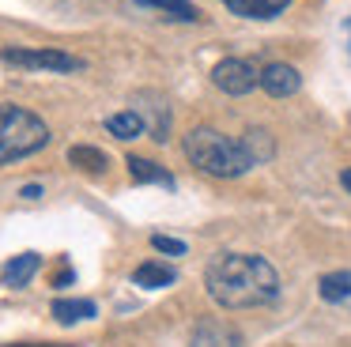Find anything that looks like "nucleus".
<instances>
[{"mask_svg": "<svg viewBox=\"0 0 351 347\" xmlns=\"http://www.w3.org/2000/svg\"><path fill=\"white\" fill-rule=\"evenodd\" d=\"M72 279H76V272H72V268H64V272H61V276H57V279H53V287H69V283H72Z\"/></svg>", "mask_w": 351, "mask_h": 347, "instance_id": "21", "label": "nucleus"}, {"mask_svg": "<svg viewBox=\"0 0 351 347\" xmlns=\"http://www.w3.org/2000/svg\"><path fill=\"white\" fill-rule=\"evenodd\" d=\"M261 87L272 98H291L298 87H302V75H298L295 64H283V60H272V64L261 68Z\"/></svg>", "mask_w": 351, "mask_h": 347, "instance_id": "7", "label": "nucleus"}, {"mask_svg": "<svg viewBox=\"0 0 351 347\" xmlns=\"http://www.w3.org/2000/svg\"><path fill=\"white\" fill-rule=\"evenodd\" d=\"M193 347H242L238 328H230L227 321H200L193 328Z\"/></svg>", "mask_w": 351, "mask_h": 347, "instance_id": "8", "label": "nucleus"}, {"mask_svg": "<svg viewBox=\"0 0 351 347\" xmlns=\"http://www.w3.org/2000/svg\"><path fill=\"white\" fill-rule=\"evenodd\" d=\"M136 106H140V117H144L147 132H152V140H170V106L162 102V95H155V91H144V95H136Z\"/></svg>", "mask_w": 351, "mask_h": 347, "instance_id": "6", "label": "nucleus"}, {"mask_svg": "<svg viewBox=\"0 0 351 347\" xmlns=\"http://www.w3.org/2000/svg\"><path fill=\"white\" fill-rule=\"evenodd\" d=\"M19 347H27V344H19Z\"/></svg>", "mask_w": 351, "mask_h": 347, "instance_id": "24", "label": "nucleus"}, {"mask_svg": "<svg viewBox=\"0 0 351 347\" xmlns=\"http://www.w3.org/2000/svg\"><path fill=\"white\" fill-rule=\"evenodd\" d=\"M38 268H42V256L38 253H19V256H12V261L0 268V283H4V287H27Z\"/></svg>", "mask_w": 351, "mask_h": 347, "instance_id": "10", "label": "nucleus"}, {"mask_svg": "<svg viewBox=\"0 0 351 347\" xmlns=\"http://www.w3.org/2000/svg\"><path fill=\"white\" fill-rule=\"evenodd\" d=\"M219 4H227L230 12L242 15V19H272V15H280L291 0H219Z\"/></svg>", "mask_w": 351, "mask_h": 347, "instance_id": "13", "label": "nucleus"}, {"mask_svg": "<svg viewBox=\"0 0 351 347\" xmlns=\"http://www.w3.org/2000/svg\"><path fill=\"white\" fill-rule=\"evenodd\" d=\"M140 8H155V12L170 15V19L178 23H197V8L189 4V0H136Z\"/></svg>", "mask_w": 351, "mask_h": 347, "instance_id": "18", "label": "nucleus"}, {"mask_svg": "<svg viewBox=\"0 0 351 347\" xmlns=\"http://www.w3.org/2000/svg\"><path fill=\"white\" fill-rule=\"evenodd\" d=\"M19 196H27V200H38V196H42V185H23V189H19Z\"/></svg>", "mask_w": 351, "mask_h": 347, "instance_id": "20", "label": "nucleus"}, {"mask_svg": "<svg viewBox=\"0 0 351 347\" xmlns=\"http://www.w3.org/2000/svg\"><path fill=\"white\" fill-rule=\"evenodd\" d=\"M238 143H242V151L250 155L253 166H257V163H268V158L276 155V143H272V136H268L265 128H250V132H245Z\"/></svg>", "mask_w": 351, "mask_h": 347, "instance_id": "16", "label": "nucleus"}, {"mask_svg": "<svg viewBox=\"0 0 351 347\" xmlns=\"http://www.w3.org/2000/svg\"><path fill=\"white\" fill-rule=\"evenodd\" d=\"M46 143H49V128L38 113L0 102V166L19 163V158L42 151Z\"/></svg>", "mask_w": 351, "mask_h": 347, "instance_id": "3", "label": "nucleus"}, {"mask_svg": "<svg viewBox=\"0 0 351 347\" xmlns=\"http://www.w3.org/2000/svg\"><path fill=\"white\" fill-rule=\"evenodd\" d=\"M95 313H99V306H95L91 298H57V302H53V317H57L61 324L91 321Z\"/></svg>", "mask_w": 351, "mask_h": 347, "instance_id": "14", "label": "nucleus"}, {"mask_svg": "<svg viewBox=\"0 0 351 347\" xmlns=\"http://www.w3.org/2000/svg\"><path fill=\"white\" fill-rule=\"evenodd\" d=\"M348 30H351V23H348Z\"/></svg>", "mask_w": 351, "mask_h": 347, "instance_id": "23", "label": "nucleus"}, {"mask_svg": "<svg viewBox=\"0 0 351 347\" xmlns=\"http://www.w3.org/2000/svg\"><path fill=\"white\" fill-rule=\"evenodd\" d=\"M204 287L223 309H257L280 298V276L257 253H215L204 268Z\"/></svg>", "mask_w": 351, "mask_h": 347, "instance_id": "1", "label": "nucleus"}, {"mask_svg": "<svg viewBox=\"0 0 351 347\" xmlns=\"http://www.w3.org/2000/svg\"><path fill=\"white\" fill-rule=\"evenodd\" d=\"M0 60L23 72H80L84 68V57H72L64 49H31V45H8L0 49Z\"/></svg>", "mask_w": 351, "mask_h": 347, "instance_id": "4", "label": "nucleus"}, {"mask_svg": "<svg viewBox=\"0 0 351 347\" xmlns=\"http://www.w3.org/2000/svg\"><path fill=\"white\" fill-rule=\"evenodd\" d=\"M182 151L200 174H208V178H223V181L242 178V174L253 166L250 155L242 151V143L230 140V136H223V132H215V128H208V125L189 128L185 140H182Z\"/></svg>", "mask_w": 351, "mask_h": 347, "instance_id": "2", "label": "nucleus"}, {"mask_svg": "<svg viewBox=\"0 0 351 347\" xmlns=\"http://www.w3.org/2000/svg\"><path fill=\"white\" fill-rule=\"evenodd\" d=\"M125 166H129V178L136 181V185H162V189H174V174H170L167 166L152 163V158L129 155V158H125Z\"/></svg>", "mask_w": 351, "mask_h": 347, "instance_id": "9", "label": "nucleus"}, {"mask_svg": "<svg viewBox=\"0 0 351 347\" xmlns=\"http://www.w3.org/2000/svg\"><path fill=\"white\" fill-rule=\"evenodd\" d=\"M178 279V272L162 261H144L136 272H132V283L144 287V291H159V287H170Z\"/></svg>", "mask_w": 351, "mask_h": 347, "instance_id": "12", "label": "nucleus"}, {"mask_svg": "<svg viewBox=\"0 0 351 347\" xmlns=\"http://www.w3.org/2000/svg\"><path fill=\"white\" fill-rule=\"evenodd\" d=\"M317 294L332 306H343L351 309V272H325L317 279Z\"/></svg>", "mask_w": 351, "mask_h": 347, "instance_id": "11", "label": "nucleus"}, {"mask_svg": "<svg viewBox=\"0 0 351 347\" xmlns=\"http://www.w3.org/2000/svg\"><path fill=\"white\" fill-rule=\"evenodd\" d=\"M340 181H343V189L351 193V170H343V174H340Z\"/></svg>", "mask_w": 351, "mask_h": 347, "instance_id": "22", "label": "nucleus"}, {"mask_svg": "<svg viewBox=\"0 0 351 347\" xmlns=\"http://www.w3.org/2000/svg\"><path fill=\"white\" fill-rule=\"evenodd\" d=\"M69 163L80 166V170H87V174H102L110 166V158H106V151H99V147L76 143V147H69Z\"/></svg>", "mask_w": 351, "mask_h": 347, "instance_id": "17", "label": "nucleus"}, {"mask_svg": "<svg viewBox=\"0 0 351 347\" xmlns=\"http://www.w3.org/2000/svg\"><path fill=\"white\" fill-rule=\"evenodd\" d=\"M212 83L223 95H250L261 83V68L245 57H223L219 64L212 68Z\"/></svg>", "mask_w": 351, "mask_h": 347, "instance_id": "5", "label": "nucleus"}, {"mask_svg": "<svg viewBox=\"0 0 351 347\" xmlns=\"http://www.w3.org/2000/svg\"><path fill=\"white\" fill-rule=\"evenodd\" d=\"M106 132L117 136V140H136V136L147 132V125L136 110H121V113H114V117H106Z\"/></svg>", "mask_w": 351, "mask_h": 347, "instance_id": "15", "label": "nucleus"}, {"mask_svg": "<svg viewBox=\"0 0 351 347\" xmlns=\"http://www.w3.org/2000/svg\"><path fill=\"white\" fill-rule=\"evenodd\" d=\"M152 246L159 249V253H170V256H182L185 253V241L182 238H167V234H155Z\"/></svg>", "mask_w": 351, "mask_h": 347, "instance_id": "19", "label": "nucleus"}]
</instances>
